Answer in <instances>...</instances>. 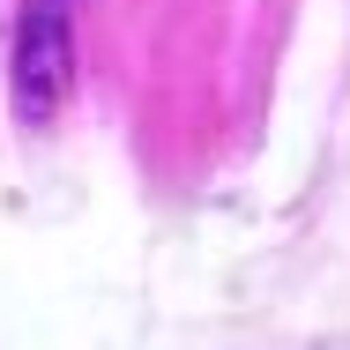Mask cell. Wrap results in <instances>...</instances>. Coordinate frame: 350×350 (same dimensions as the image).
Masks as SVG:
<instances>
[{
  "mask_svg": "<svg viewBox=\"0 0 350 350\" xmlns=\"http://www.w3.org/2000/svg\"><path fill=\"white\" fill-rule=\"evenodd\" d=\"M75 90V15L68 0H23V38H15V112L23 127H45Z\"/></svg>",
  "mask_w": 350,
  "mask_h": 350,
  "instance_id": "1",
  "label": "cell"
}]
</instances>
